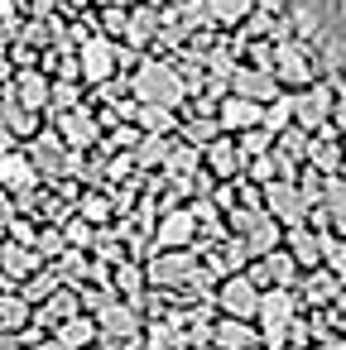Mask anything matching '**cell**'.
<instances>
[{
	"label": "cell",
	"instance_id": "1",
	"mask_svg": "<svg viewBox=\"0 0 346 350\" xmlns=\"http://www.w3.org/2000/svg\"><path fill=\"white\" fill-rule=\"evenodd\" d=\"M125 92L135 106H164V111H178L188 101V92L173 72V58H140V68L125 77Z\"/></svg>",
	"mask_w": 346,
	"mask_h": 350
},
{
	"label": "cell",
	"instance_id": "2",
	"mask_svg": "<svg viewBox=\"0 0 346 350\" xmlns=\"http://www.w3.org/2000/svg\"><path fill=\"white\" fill-rule=\"evenodd\" d=\"M140 269H145V283L149 288H164V293H188V288H202L207 283L197 250H154Z\"/></svg>",
	"mask_w": 346,
	"mask_h": 350
},
{
	"label": "cell",
	"instance_id": "3",
	"mask_svg": "<svg viewBox=\"0 0 346 350\" xmlns=\"http://www.w3.org/2000/svg\"><path fill=\"white\" fill-rule=\"evenodd\" d=\"M269 72H274L279 92H303L308 82L322 77V72H317V58H312L303 44H293V39H279V44L269 49Z\"/></svg>",
	"mask_w": 346,
	"mask_h": 350
},
{
	"label": "cell",
	"instance_id": "4",
	"mask_svg": "<svg viewBox=\"0 0 346 350\" xmlns=\"http://www.w3.org/2000/svg\"><path fill=\"white\" fill-rule=\"evenodd\" d=\"M92 321H97V340H106V345H130V340H140V331H145V317L130 307V302H121V297H111V302H101L97 312H92Z\"/></svg>",
	"mask_w": 346,
	"mask_h": 350
},
{
	"label": "cell",
	"instance_id": "5",
	"mask_svg": "<svg viewBox=\"0 0 346 350\" xmlns=\"http://www.w3.org/2000/svg\"><path fill=\"white\" fill-rule=\"evenodd\" d=\"M73 53H77V82H82V87H106V82H116V39L92 34V39H82Z\"/></svg>",
	"mask_w": 346,
	"mask_h": 350
},
{
	"label": "cell",
	"instance_id": "6",
	"mask_svg": "<svg viewBox=\"0 0 346 350\" xmlns=\"http://www.w3.org/2000/svg\"><path fill=\"white\" fill-rule=\"evenodd\" d=\"M332 106H336V92H332L327 77H317L303 92H293V125L308 130V135H317L322 125H332Z\"/></svg>",
	"mask_w": 346,
	"mask_h": 350
},
{
	"label": "cell",
	"instance_id": "7",
	"mask_svg": "<svg viewBox=\"0 0 346 350\" xmlns=\"http://www.w3.org/2000/svg\"><path fill=\"white\" fill-rule=\"evenodd\" d=\"M260 206H264V216H269L274 226H284V230L308 226V202H303V197H298V187H293V183H284V178H274V183H264V187H260Z\"/></svg>",
	"mask_w": 346,
	"mask_h": 350
},
{
	"label": "cell",
	"instance_id": "8",
	"mask_svg": "<svg viewBox=\"0 0 346 350\" xmlns=\"http://www.w3.org/2000/svg\"><path fill=\"white\" fill-rule=\"evenodd\" d=\"M193 245H197V221H193L188 206H169V211L154 216V226H149V254L154 250H193Z\"/></svg>",
	"mask_w": 346,
	"mask_h": 350
},
{
	"label": "cell",
	"instance_id": "9",
	"mask_svg": "<svg viewBox=\"0 0 346 350\" xmlns=\"http://www.w3.org/2000/svg\"><path fill=\"white\" fill-rule=\"evenodd\" d=\"M255 302H260V293L245 283V273H226V278H217V293H212V307H217V317L250 321V317H255Z\"/></svg>",
	"mask_w": 346,
	"mask_h": 350
},
{
	"label": "cell",
	"instance_id": "10",
	"mask_svg": "<svg viewBox=\"0 0 346 350\" xmlns=\"http://www.w3.org/2000/svg\"><path fill=\"white\" fill-rule=\"evenodd\" d=\"M226 92H231V96H245V101H255V106H269V101L279 96V82H274V72H269V68L236 63V72L226 77Z\"/></svg>",
	"mask_w": 346,
	"mask_h": 350
},
{
	"label": "cell",
	"instance_id": "11",
	"mask_svg": "<svg viewBox=\"0 0 346 350\" xmlns=\"http://www.w3.org/2000/svg\"><path fill=\"white\" fill-rule=\"evenodd\" d=\"M159 25H164V10L149 5V0H140V5L125 10V34H121V44L135 49V53H149V44L159 39Z\"/></svg>",
	"mask_w": 346,
	"mask_h": 350
},
{
	"label": "cell",
	"instance_id": "12",
	"mask_svg": "<svg viewBox=\"0 0 346 350\" xmlns=\"http://www.w3.org/2000/svg\"><path fill=\"white\" fill-rule=\"evenodd\" d=\"M336 288H341V278L327 269V264H317V269H308L303 278H298V307L303 312H327L332 307V297H336Z\"/></svg>",
	"mask_w": 346,
	"mask_h": 350
},
{
	"label": "cell",
	"instance_id": "13",
	"mask_svg": "<svg viewBox=\"0 0 346 350\" xmlns=\"http://www.w3.org/2000/svg\"><path fill=\"white\" fill-rule=\"evenodd\" d=\"M202 168H207L217 183H231V178L245 173V159L236 154V139H231V135H217V139L202 144Z\"/></svg>",
	"mask_w": 346,
	"mask_h": 350
},
{
	"label": "cell",
	"instance_id": "14",
	"mask_svg": "<svg viewBox=\"0 0 346 350\" xmlns=\"http://www.w3.org/2000/svg\"><path fill=\"white\" fill-rule=\"evenodd\" d=\"M212 120H217V130L221 135H245V130H255L260 125V106L255 101H245V96H221L217 101V111H212Z\"/></svg>",
	"mask_w": 346,
	"mask_h": 350
},
{
	"label": "cell",
	"instance_id": "15",
	"mask_svg": "<svg viewBox=\"0 0 346 350\" xmlns=\"http://www.w3.org/2000/svg\"><path fill=\"white\" fill-rule=\"evenodd\" d=\"M82 307H77V288H68V283H58L39 307H34V326L39 331H53L58 321H68V317H77Z\"/></svg>",
	"mask_w": 346,
	"mask_h": 350
},
{
	"label": "cell",
	"instance_id": "16",
	"mask_svg": "<svg viewBox=\"0 0 346 350\" xmlns=\"http://www.w3.org/2000/svg\"><path fill=\"white\" fill-rule=\"evenodd\" d=\"M0 187H5L10 197H25L39 187V173L29 168L25 149H10V154H0Z\"/></svg>",
	"mask_w": 346,
	"mask_h": 350
},
{
	"label": "cell",
	"instance_id": "17",
	"mask_svg": "<svg viewBox=\"0 0 346 350\" xmlns=\"http://www.w3.org/2000/svg\"><path fill=\"white\" fill-rule=\"evenodd\" d=\"M44 264H39V254L29 250V245H15V240H0V273H5L15 288L29 278V273H39Z\"/></svg>",
	"mask_w": 346,
	"mask_h": 350
},
{
	"label": "cell",
	"instance_id": "18",
	"mask_svg": "<svg viewBox=\"0 0 346 350\" xmlns=\"http://www.w3.org/2000/svg\"><path fill=\"white\" fill-rule=\"evenodd\" d=\"M207 345H212V350H250V345H260V336H255V326H250V321L217 317V321H212V336H207Z\"/></svg>",
	"mask_w": 346,
	"mask_h": 350
},
{
	"label": "cell",
	"instance_id": "19",
	"mask_svg": "<svg viewBox=\"0 0 346 350\" xmlns=\"http://www.w3.org/2000/svg\"><path fill=\"white\" fill-rule=\"evenodd\" d=\"M202 10H207L212 29H240L260 10V0H202Z\"/></svg>",
	"mask_w": 346,
	"mask_h": 350
},
{
	"label": "cell",
	"instance_id": "20",
	"mask_svg": "<svg viewBox=\"0 0 346 350\" xmlns=\"http://www.w3.org/2000/svg\"><path fill=\"white\" fill-rule=\"evenodd\" d=\"M53 340H58L63 350H92V345H97V321H92L87 312H77V317H68V321L53 326Z\"/></svg>",
	"mask_w": 346,
	"mask_h": 350
},
{
	"label": "cell",
	"instance_id": "21",
	"mask_svg": "<svg viewBox=\"0 0 346 350\" xmlns=\"http://www.w3.org/2000/svg\"><path fill=\"white\" fill-rule=\"evenodd\" d=\"M317 206H322V216H327V230H332V235H346V183H341V178H327V183H322Z\"/></svg>",
	"mask_w": 346,
	"mask_h": 350
},
{
	"label": "cell",
	"instance_id": "22",
	"mask_svg": "<svg viewBox=\"0 0 346 350\" xmlns=\"http://www.w3.org/2000/svg\"><path fill=\"white\" fill-rule=\"evenodd\" d=\"M25 326H34V307H29L20 293H0V331L15 340Z\"/></svg>",
	"mask_w": 346,
	"mask_h": 350
},
{
	"label": "cell",
	"instance_id": "23",
	"mask_svg": "<svg viewBox=\"0 0 346 350\" xmlns=\"http://www.w3.org/2000/svg\"><path fill=\"white\" fill-rule=\"evenodd\" d=\"M169 149H173V139H164V135H140V144L130 149V163H135V173H154V168H164Z\"/></svg>",
	"mask_w": 346,
	"mask_h": 350
},
{
	"label": "cell",
	"instance_id": "24",
	"mask_svg": "<svg viewBox=\"0 0 346 350\" xmlns=\"http://www.w3.org/2000/svg\"><path fill=\"white\" fill-rule=\"evenodd\" d=\"M135 130H140V135H164V139H178V111H164V106H140V111H135Z\"/></svg>",
	"mask_w": 346,
	"mask_h": 350
},
{
	"label": "cell",
	"instance_id": "25",
	"mask_svg": "<svg viewBox=\"0 0 346 350\" xmlns=\"http://www.w3.org/2000/svg\"><path fill=\"white\" fill-rule=\"evenodd\" d=\"M73 211H77V216L92 226V230H101V226H111V221H116V211H111V202H106V192H101V187H92V192H77Z\"/></svg>",
	"mask_w": 346,
	"mask_h": 350
},
{
	"label": "cell",
	"instance_id": "26",
	"mask_svg": "<svg viewBox=\"0 0 346 350\" xmlns=\"http://www.w3.org/2000/svg\"><path fill=\"white\" fill-rule=\"evenodd\" d=\"M308 149H312V135L308 130H298V125H288V130H279L274 135V154L284 159V163H308Z\"/></svg>",
	"mask_w": 346,
	"mask_h": 350
},
{
	"label": "cell",
	"instance_id": "27",
	"mask_svg": "<svg viewBox=\"0 0 346 350\" xmlns=\"http://www.w3.org/2000/svg\"><path fill=\"white\" fill-rule=\"evenodd\" d=\"M240 245H245V254H250V259H264V254H274V250L284 245V226H274V221L264 216L250 235H240Z\"/></svg>",
	"mask_w": 346,
	"mask_h": 350
},
{
	"label": "cell",
	"instance_id": "28",
	"mask_svg": "<svg viewBox=\"0 0 346 350\" xmlns=\"http://www.w3.org/2000/svg\"><path fill=\"white\" fill-rule=\"evenodd\" d=\"M264 269H269V288H298V264L284 254V245L274 250V254H264Z\"/></svg>",
	"mask_w": 346,
	"mask_h": 350
},
{
	"label": "cell",
	"instance_id": "29",
	"mask_svg": "<svg viewBox=\"0 0 346 350\" xmlns=\"http://www.w3.org/2000/svg\"><path fill=\"white\" fill-rule=\"evenodd\" d=\"M260 221H264V211H255V206H226V211H221V226H226V235H231V240L250 235Z\"/></svg>",
	"mask_w": 346,
	"mask_h": 350
},
{
	"label": "cell",
	"instance_id": "30",
	"mask_svg": "<svg viewBox=\"0 0 346 350\" xmlns=\"http://www.w3.org/2000/svg\"><path fill=\"white\" fill-rule=\"evenodd\" d=\"M29 250L39 254V264H53V259H58V254L68 250V240H63V230H58V226H39V230H34V245H29Z\"/></svg>",
	"mask_w": 346,
	"mask_h": 350
},
{
	"label": "cell",
	"instance_id": "31",
	"mask_svg": "<svg viewBox=\"0 0 346 350\" xmlns=\"http://www.w3.org/2000/svg\"><path fill=\"white\" fill-rule=\"evenodd\" d=\"M231 139H236V154H240L245 163H250V159H260V154H269V144H274L260 125H255V130H245V135H231Z\"/></svg>",
	"mask_w": 346,
	"mask_h": 350
},
{
	"label": "cell",
	"instance_id": "32",
	"mask_svg": "<svg viewBox=\"0 0 346 350\" xmlns=\"http://www.w3.org/2000/svg\"><path fill=\"white\" fill-rule=\"evenodd\" d=\"M15 216H20V211H15V197H10L5 187H0V235L10 230V221H15Z\"/></svg>",
	"mask_w": 346,
	"mask_h": 350
},
{
	"label": "cell",
	"instance_id": "33",
	"mask_svg": "<svg viewBox=\"0 0 346 350\" xmlns=\"http://www.w3.org/2000/svg\"><path fill=\"white\" fill-rule=\"evenodd\" d=\"M308 350H346V336H336V331H327V336H317Z\"/></svg>",
	"mask_w": 346,
	"mask_h": 350
},
{
	"label": "cell",
	"instance_id": "34",
	"mask_svg": "<svg viewBox=\"0 0 346 350\" xmlns=\"http://www.w3.org/2000/svg\"><path fill=\"white\" fill-rule=\"evenodd\" d=\"M25 350H63V345H58L53 336H39V340H34V345H25Z\"/></svg>",
	"mask_w": 346,
	"mask_h": 350
},
{
	"label": "cell",
	"instance_id": "35",
	"mask_svg": "<svg viewBox=\"0 0 346 350\" xmlns=\"http://www.w3.org/2000/svg\"><path fill=\"white\" fill-rule=\"evenodd\" d=\"M58 5H63L68 15H77V10H87V5H92V0H58Z\"/></svg>",
	"mask_w": 346,
	"mask_h": 350
},
{
	"label": "cell",
	"instance_id": "36",
	"mask_svg": "<svg viewBox=\"0 0 346 350\" xmlns=\"http://www.w3.org/2000/svg\"><path fill=\"white\" fill-rule=\"evenodd\" d=\"M0 350H20V345H15V340H10L5 331H0Z\"/></svg>",
	"mask_w": 346,
	"mask_h": 350
},
{
	"label": "cell",
	"instance_id": "37",
	"mask_svg": "<svg viewBox=\"0 0 346 350\" xmlns=\"http://www.w3.org/2000/svg\"><path fill=\"white\" fill-rule=\"evenodd\" d=\"M336 144H341V159H346V130H341V135H336Z\"/></svg>",
	"mask_w": 346,
	"mask_h": 350
},
{
	"label": "cell",
	"instance_id": "38",
	"mask_svg": "<svg viewBox=\"0 0 346 350\" xmlns=\"http://www.w3.org/2000/svg\"><path fill=\"white\" fill-rule=\"evenodd\" d=\"M250 350H264V345H250Z\"/></svg>",
	"mask_w": 346,
	"mask_h": 350
}]
</instances>
